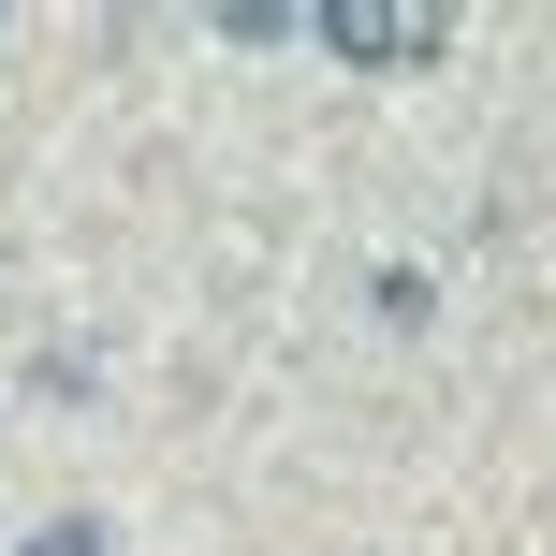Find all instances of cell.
I'll return each instance as SVG.
<instances>
[{"instance_id":"1","label":"cell","mask_w":556,"mask_h":556,"mask_svg":"<svg viewBox=\"0 0 556 556\" xmlns=\"http://www.w3.org/2000/svg\"><path fill=\"white\" fill-rule=\"evenodd\" d=\"M307 29H323L337 59H366V74H410V59L440 45L454 15H440V0H323V15H307Z\"/></svg>"},{"instance_id":"2","label":"cell","mask_w":556,"mask_h":556,"mask_svg":"<svg viewBox=\"0 0 556 556\" xmlns=\"http://www.w3.org/2000/svg\"><path fill=\"white\" fill-rule=\"evenodd\" d=\"M29 556H103V528H88V513H59V528L29 542Z\"/></svg>"}]
</instances>
